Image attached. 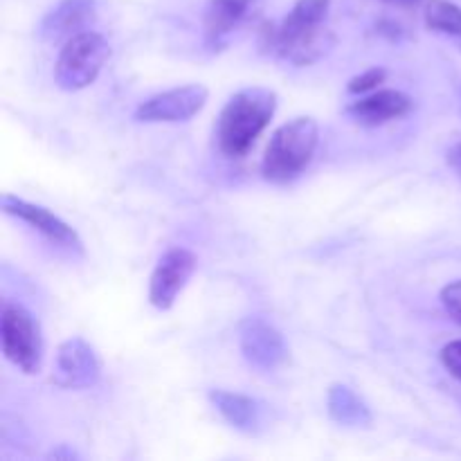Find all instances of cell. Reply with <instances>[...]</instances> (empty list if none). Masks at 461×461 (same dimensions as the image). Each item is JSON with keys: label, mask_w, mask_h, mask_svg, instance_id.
<instances>
[{"label": "cell", "mask_w": 461, "mask_h": 461, "mask_svg": "<svg viewBox=\"0 0 461 461\" xmlns=\"http://www.w3.org/2000/svg\"><path fill=\"white\" fill-rule=\"evenodd\" d=\"M331 0H297L279 25L261 30L264 52L284 59L293 66H311L333 45L331 32L324 27Z\"/></svg>", "instance_id": "obj_1"}, {"label": "cell", "mask_w": 461, "mask_h": 461, "mask_svg": "<svg viewBox=\"0 0 461 461\" xmlns=\"http://www.w3.org/2000/svg\"><path fill=\"white\" fill-rule=\"evenodd\" d=\"M277 111V95L264 86L239 90L225 104L216 124V144L225 158H243Z\"/></svg>", "instance_id": "obj_2"}, {"label": "cell", "mask_w": 461, "mask_h": 461, "mask_svg": "<svg viewBox=\"0 0 461 461\" xmlns=\"http://www.w3.org/2000/svg\"><path fill=\"white\" fill-rule=\"evenodd\" d=\"M320 129L313 117H295L279 126L266 147L261 174L275 185L295 180L311 165L318 149Z\"/></svg>", "instance_id": "obj_3"}, {"label": "cell", "mask_w": 461, "mask_h": 461, "mask_svg": "<svg viewBox=\"0 0 461 461\" xmlns=\"http://www.w3.org/2000/svg\"><path fill=\"white\" fill-rule=\"evenodd\" d=\"M108 57H111V48H108L106 39L97 32L86 30L72 36L61 48L57 66H54L57 86L68 93L88 88L99 77Z\"/></svg>", "instance_id": "obj_4"}, {"label": "cell", "mask_w": 461, "mask_h": 461, "mask_svg": "<svg viewBox=\"0 0 461 461\" xmlns=\"http://www.w3.org/2000/svg\"><path fill=\"white\" fill-rule=\"evenodd\" d=\"M0 338H3V354L14 367L23 374H39L43 365V338L39 322L25 306L16 302H3L0 315Z\"/></svg>", "instance_id": "obj_5"}, {"label": "cell", "mask_w": 461, "mask_h": 461, "mask_svg": "<svg viewBox=\"0 0 461 461\" xmlns=\"http://www.w3.org/2000/svg\"><path fill=\"white\" fill-rule=\"evenodd\" d=\"M196 270V255L187 248H169L158 261L149 282V302L156 309L169 311L176 304L189 277Z\"/></svg>", "instance_id": "obj_6"}, {"label": "cell", "mask_w": 461, "mask_h": 461, "mask_svg": "<svg viewBox=\"0 0 461 461\" xmlns=\"http://www.w3.org/2000/svg\"><path fill=\"white\" fill-rule=\"evenodd\" d=\"M207 88L203 84H187L165 90L160 95L144 99L135 111V120L149 122H187L207 104Z\"/></svg>", "instance_id": "obj_7"}, {"label": "cell", "mask_w": 461, "mask_h": 461, "mask_svg": "<svg viewBox=\"0 0 461 461\" xmlns=\"http://www.w3.org/2000/svg\"><path fill=\"white\" fill-rule=\"evenodd\" d=\"M102 376V363L84 338L75 336L61 342L54 358L52 381L63 390H86Z\"/></svg>", "instance_id": "obj_8"}, {"label": "cell", "mask_w": 461, "mask_h": 461, "mask_svg": "<svg viewBox=\"0 0 461 461\" xmlns=\"http://www.w3.org/2000/svg\"><path fill=\"white\" fill-rule=\"evenodd\" d=\"M3 212L9 216H16L18 221L30 225L32 230L41 234V237L48 239L50 243L59 248H66L70 252H84V243H81L79 234L70 228L63 219H59L57 214H52L45 207L34 205V203H27L23 198L14 196V194H3Z\"/></svg>", "instance_id": "obj_9"}, {"label": "cell", "mask_w": 461, "mask_h": 461, "mask_svg": "<svg viewBox=\"0 0 461 461\" xmlns=\"http://www.w3.org/2000/svg\"><path fill=\"white\" fill-rule=\"evenodd\" d=\"M239 345H241L243 358L252 367L264 369V372H273L288 358V347L282 333L259 318H250L241 324Z\"/></svg>", "instance_id": "obj_10"}, {"label": "cell", "mask_w": 461, "mask_h": 461, "mask_svg": "<svg viewBox=\"0 0 461 461\" xmlns=\"http://www.w3.org/2000/svg\"><path fill=\"white\" fill-rule=\"evenodd\" d=\"M414 102L410 95L401 90H374L360 95L356 102L347 106V115L360 126H383L392 120H401L412 111Z\"/></svg>", "instance_id": "obj_11"}, {"label": "cell", "mask_w": 461, "mask_h": 461, "mask_svg": "<svg viewBox=\"0 0 461 461\" xmlns=\"http://www.w3.org/2000/svg\"><path fill=\"white\" fill-rule=\"evenodd\" d=\"M95 0H61L52 12L45 14L39 34L50 43L70 41L72 36L86 32V27L95 21Z\"/></svg>", "instance_id": "obj_12"}, {"label": "cell", "mask_w": 461, "mask_h": 461, "mask_svg": "<svg viewBox=\"0 0 461 461\" xmlns=\"http://www.w3.org/2000/svg\"><path fill=\"white\" fill-rule=\"evenodd\" d=\"M257 0H210L203 16L205 39L210 45H221L234 30L243 25L255 12Z\"/></svg>", "instance_id": "obj_13"}, {"label": "cell", "mask_w": 461, "mask_h": 461, "mask_svg": "<svg viewBox=\"0 0 461 461\" xmlns=\"http://www.w3.org/2000/svg\"><path fill=\"white\" fill-rule=\"evenodd\" d=\"M210 401L212 405L219 410L221 417H223L230 426L237 428L239 432L257 435V432L261 430V408L255 399H250V396L228 390H212Z\"/></svg>", "instance_id": "obj_14"}, {"label": "cell", "mask_w": 461, "mask_h": 461, "mask_svg": "<svg viewBox=\"0 0 461 461\" xmlns=\"http://www.w3.org/2000/svg\"><path fill=\"white\" fill-rule=\"evenodd\" d=\"M329 417L336 423L347 428H367L372 426V412L367 403L347 385H331L327 396Z\"/></svg>", "instance_id": "obj_15"}, {"label": "cell", "mask_w": 461, "mask_h": 461, "mask_svg": "<svg viewBox=\"0 0 461 461\" xmlns=\"http://www.w3.org/2000/svg\"><path fill=\"white\" fill-rule=\"evenodd\" d=\"M426 25L432 32L450 36L461 45V7L450 0H428Z\"/></svg>", "instance_id": "obj_16"}, {"label": "cell", "mask_w": 461, "mask_h": 461, "mask_svg": "<svg viewBox=\"0 0 461 461\" xmlns=\"http://www.w3.org/2000/svg\"><path fill=\"white\" fill-rule=\"evenodd\" d=\"M385 79L387 72L383 70V68H369L363 75L354 77V79L349 81V86H347V90H349L351 95H367L381 88V84H385Z\"/></svg>", "instance_id": "obj_17"}, {"label": "cell", "mask_w": 461, "mask_h": 461, "mask_svg": "<svg viewBox=\"0 0 461 461\" xmlns=\"http://www.w3.org/2000/svg\"><path fill=\"white\" fill-rule=\"evenodd\" d=\"M441 304L448 311L450 318L461 324V279L459 282L448 284V286L441 291Z\"/></svg>", "instance_id": "obj_18"}, {"label": "cell", "mask_w": 461, "mask_h": 461, "mask_svg": "<svg viewBox=\"0 0 461 461\" xmlns=\"http://www.w3.org/2000/svg\"><path fill=\"white\" fill-rule=\"evenodd\" d=\"M441 363L448 369L450 376L461 381V340L450 342V345H446L444 349H441Z\"/></svg>", "instance_id": "obj_19"}, {"label": "cell", "mask_w": 461, "mask_h": 461, "mask_svg": "<svg viewBox=\"0 0 461 461\" xmlns=\"http://www.w3.org/2000/svg\"><path fill=\"white\" fill-rule=\"evenodd\" d=\"M448 165L453 167L455 174H457V178L461 183V142L455 144V147L448 151Z\"/></svg>", "instance_id": "obj_20"}, {"label": "cell", "mask_w": 461, "mask_h": 461, "mask_svg": "<svg viewBox=\"0 0 461 461\" xmlns=\"http://www.w3.org/2000/svg\"><path fill=\"white\" fill-rule=\"evenodd\" d=\"M383 3L394 5V7H401V9H414V7H419L423 0H383Z\"/></svg>", "instance_id": "obj_21"}]
</instances>
